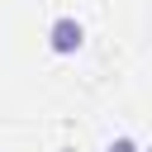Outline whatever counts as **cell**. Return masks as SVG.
Masks as SVG:
<instances>
[{
  "label": "cell",
  "instance_id": "6da1fadb",
  "mask_svg": "<svg viewBox=\"0 0 152 152\" xmlns=\"http://www.w3.org/2000/svg\"><path fill=\"white\" fill-rule=\"evenodd\" d=\"M81 38H86V28H81L71 14L52 19V28H48V48H52V52H76V48H81Z\"/></svg>",
  "mask_w": 152,
  "mask_h": 152
},
{
  "label": "cell",
  "instance_id": "7a4b0ae2",
  "mask_svg": "<svg viewBox=\"0 0 152 152\" xmlns=\"http://www.w3.org/2000/svg\"><path fill=\"white\" fill-rule=\"evenodd\" d=\"M104 152H138V142H133V138H114Z\"/></svg>",
  "mask_w": 152,
  "mask_h": 152
}]
</instances>
